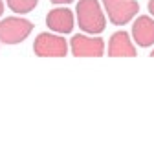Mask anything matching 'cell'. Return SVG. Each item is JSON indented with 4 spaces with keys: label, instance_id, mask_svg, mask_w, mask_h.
I'll return each instance as SVG.
<instances>
[{
    "label": "cell",
    "instance_id": "obj_1",
    "mask_svg": "<svg viewBox=\"0 0 154 153\" xmlns=\"http://www.w3.org/2000/svg\"><path fill=\"white\" fill-rule=\"evenodd\" d=\"M77 22L81 31L90 35H99L106 28V18L97 0H79L75 8Z\"/></svg>",
    "mask_w": 154,
    "mask_h": 153
},
{
    "label": "cell",
    "instance_id": "obj_2",
    "mask_svg": "<svg viewBox=\"0 0 154 153\" xmlns=\"http://www.w3.org/2000/svg\"><path fill=\"white\" fill-rule=\"evenodd\" d=\"M33 31V22L26 18L9 17L0 22V41L4 44H18Z\"/></svg>",
    "mask_w": 154,
    "mask_h": 153
},
{
    "label": "cell",
    "instance_id": "obj_3",
    "mask_svg": "<svg viewBox=\"0 0 154 153\" xmlns=\"http://www.w3.org/2000/svg\"><path fill=\"white\" fill-rule=\"evenodd\" d=\"M108 21L116 26H125L130 22L140 11V4L136 0H101Z\"/></svg>",
    "mask_w": 154,
    "mask_h": 153
},
{
    "label": "cell",
    "instance_id": "obj_4",
    "mask_svg": "<svg viewBox=\"0 0 154 153\" xmlns=\"http://www.w3.org/2000/svg\"><path fill=\"white\" fill-rule=\"evenodd\" d=\"M33 52L38 57H64L68 54V43L61 35L41 33L33 43Z\"/></svg>",
    "mask_w": 154,
    "mask_h": 153
},
{
    "label": "cell",
    "instance_id": "obj_5",
    "mask_svg": "<svg viewBox=\"0 0 154 153\" xmlns=\"http://www.w3.org/2000/svg\"><path fill=\"white\" fill-rule=\"evenodd\" d=\"M70 48L75 57H101L105 54V43L101 37H88L83 33L72 37Z\"/></svg>",
    "mask_w": 154,
    "mask_h": 153
},
{
    "label": "cell",
    "instance_id": "obj_6",
    "mask_svg": "<svg viewBox=\"0 0 154 153\" xmlns=\"http://www.w3.org/2000/svg\"><path fill=\"white\" fill-rule=\"evenodd\" d=\"M73 24H75V18H73V13L70 11V8L51 9L46 17V26L57 33H70L73 30Z\"/></svg>",
    "mask_w": 154,
    "mask_h": 153
},
{
    "label": "cell",
    "instance_id": "obj_7",
    "mask_svg": "<svg viewBox=\"0 0 154 153\" xmlns=\"http://www.w3.org/2000/svg\"><path fill=\"white\" fill-rule=\"evenodd\" d=\"M132 37L136 41V44L141 48L152 46L154 44V18L145 17V15L138 17L132 26Z\"/></svg>",
    "mask_w": 154,
    "mask_h": 153
},
{
    "label": "cell",
    "instance_id": "obj_8",
    "mask_svg": "<svg viewBox=\"0 0 154 153\" xmlns=\"http://www.w3.org/2000/svg\"><path fill=\"white\" fill-rule=\"evenodd\" d=\"M136 52V46L132 44L130 37L127 31H116L110 41H108V55L110 57H134Z\"/></svg>",
    "mask_w": 154,
    "mask_h": 153
},
{
    "label": "cell",
    "instance_id": "obj_9",
    "mask_svg": "<svg viewBox=\"0 0 154 153\" xmlns=\"http://www.w3.org/2000/svg\"><path fill=\"white\" fill-rule=\"evenodd\" d=\"M9 9L13 13H18V15H24V13H29L37 8L38 0H6Z\"/></svg>",
    "mask_w": 154,
    "mask_h": 153
},
{
    "label": "cell",
    "instance_id": "obj_10",
    "mask_svg": "<svg viewBox=\"0 0 154 153\" xmlns=\"http://www.w3.org/2000/svg\"><path fill=\"white\" fill-rule=\"evenodd\" d=\"M149 11H150V15L154 17V0H149Z\"/></svg>",
    "mask_w": 154,
    "mask_h": 153
},
{
    "label": "cell",
    "instance_id": "obj_11",
    "mask_svg": "<svg viewBox=\"0 0 154 153\" xmlns=\"http://www.w3.org/2000/svg\"><path fill=\"white\" fill-rule=\"evenodd\" d=\"M53 4H70V2H73V0H51Z\"/></svg>",
    "mask_w": 154,
    "mask_h": 153
},
{
    "label": "cell",
    "instance_id": "obj_12",
    "mask_svg": "<svg viewBox=\"0 0 154 153\" xmlns=\"http://www.w3.org/2000/svg\"><path fill=\"white\" fill-rule=\"evenodd\" d=\"M2 13H4V2L0 0V17H2Z\"/></svg>",
    "mask_w": 154,
    "mask_h": 153
},
{
    "label": "cell",
    "instance_id": "obj_13",
    "mask_svg": "<svg viewBox=\"0 0 154 153\" xmlns=\"http://www.w3.org/2000/svg\"><path fill=\"white\" fill-rule=\"evenodd\" d=\"M150 55H152V57H154V50H152V52H150Z\"/></svg>",
    "mask_w": 154,
    "mask_h": 153
}]
</instances>
